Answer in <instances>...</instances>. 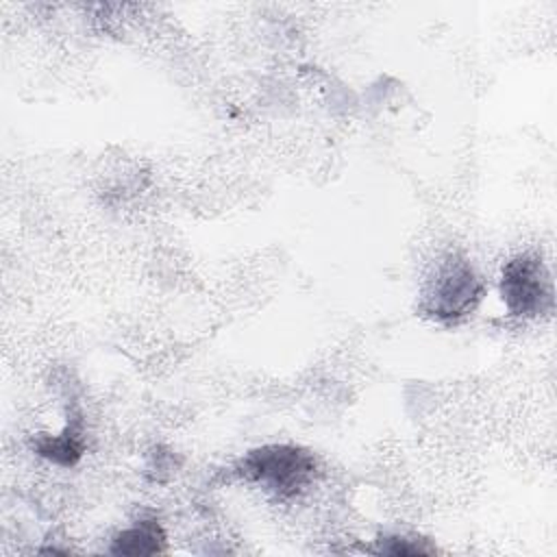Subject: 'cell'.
<instances>
[{"label":"cell","mask_w":557,"mask_h":557,"mask_svg":"<svg viewBox=\"0 0 557 557\" xmlns=\"http://www.w3.org/2000/svg\"><path fill=\"white\" fill-rule=\"evenodd\" d=\"M481 296L483 283L470 261L450 255L431 278L424 292L422 311L440 322H457L476 309Z\"/></svg>","instance_id":"obj_1"},{"label":"cell","mask_w":557,"mask_h":557,"mask_svg":"<svg viewBox=\"0 0 557 557\" xmlns=\"http://www.w3.org/2000/svg\"><path fill=\"white\" fill-rule=\"evenodd\" d=\"M248 481L268 485L278 496H294L315 472V459L300 446L268 444L250 450L237 466Z\"/></svg>","instance_id":"obj_2"},{"label":"cell","mask_w":557,"mask_h":557,"mask_svg":"<svg viewBox=\"0 0 557 557\" xmlns=\"http://www.w3.org/2000/svg\"><path fill=\"white\" fill-rule=\"evenodd\" d=\"M500 294L511 315L537 318L550 313L555 307L550 274L544 261L531 252L518 255L505 263Z\"/></svg>","instance_id":"obj_3"},{"label":"cell","mask_w":557,"mask_h":557,"mask_svg":"<svg viewBox=\"0 0 557 557\" xmlns=\"http://www.w3.org/2000/svg\"><path fill=\"white\" fill-rule=\"evenodd\" d=\"M33 446L41 457H46L59 466H74L83 455V418H81V413L76 409L70 411L67 426L63 429V433L52 435V437L44 435Z\"/></svg>","instance_id":"obj_4"},{"label":"cell","mask_w":557,"mask_h":557,"mask_svg":"<svg viewBox=\"0 0 557 557\" xmlns=\"http://www.w3.org/2000/svg\"><path fill=\"white\" fill-rule=\"evenodd\" d=\"M165 544V535L163 529L157 520H139L137 524H133L131 529L122 531L113 544H111V553L113 555H154L161 553Z\"/></svg>","instance_id":"obj_5"},{"label":"cell","mask_w":557,"mask_h":557,"mask_svg":"<svg viewBox=\"0 0 557 557\" xmlns=\"http://www.w3.org/2000/svg\"><path fill=\"white\" fill-rule=\"evenodd\" d=\"M379 550L387 553V555H426V553H433V548L420 546L418 542L407 540V537H385V540H381Z\"/></svg>","instance_id":"obj_6"}]
</instances>
